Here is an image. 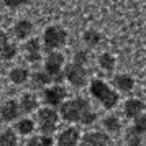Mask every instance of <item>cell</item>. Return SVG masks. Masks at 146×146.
<instances>
[{
  "label": "cell",
  "mask_w": 146,
  "mask_h": 146,
  "mask_svg": "<svg viewBox=\"0 0 146 146\" xmlns=\"http://www.w3.org/2000/svg\"><path fill=\"white\" fill-rule=\"evenodd\" d=\"M59 117L67 123H77V125H92L97 121V113L92 110L90 104L86 99H76L66 100L59 107Z\"/></svg>",
  "instance_id": "cell-1"
},
{
  "label": "cell",
  "mask_w": 146,
  "mask_h": 146,
  "mask_svg": "<svg viewBox=\"0 0 146 146\" xmlns=\"http://www.w3.org/2000/svg\"><path fill=\"white\" fill-rule=\"evenodd\" d=\"M89 92L105 110H113L120 102V94L102 79H94L89 86Z\"/></svg>",
  "instance_id": "cell-2"
},
{
  "label": "cell",
  "mask_w": 146,
  "mask_h": 146,
  "mask_svg": "<svg viewBox=\"0 0 146 146\" xmlns=\"http://www.w3.org/2000/svg\"><path fill=\"white\" fill-rule=\"evenodd\" d=\"M66 41H67V31L64 28L56 27V25L48 27L43 33V44H44V49L49 51V53L62 48L66 44Z\"/></svg>",
  "instance_id": "cell-3"
},
{
  "label": "cell",
  "mask_w": 146,
  "mask_h": 146,
  "mask_svg": "<svg viewBox=\"0 0 146 146\" xmlns=\"http://www.w3.org/2000/svg\"><path fill=\"white\" fill-rule=\"evenodd\" d=\"M59 121V112L51 107H43L38 110V130L46 136H51V133L56 131Z\"/></svg>",
  "instance_id": "cell-4"
},
{
  "label": "cell",
  "mask_w": 146,
  "mask_h": 146,
  "mask_svg": "<svg viewBox=\"0 0 146 146\" xmlns=\"http://www.w3.org/2000/svg\"><path fill=\"white\" fill-rule=\"evenodd\" d=\"M62 66H64V54L59 51H53L46 56L44 59V72L53 79V82L59 84L64 79V72H62Z\"/></svg>",
  "instance_id": "cell-5"
},
{
  "label": "cell",
  "mask_w": 146,
  "mask_h": 146,
  "mask_svg": "<svg viewBox=\"0 0 146 146\" xmlns=\"http://www.w3.org/2000/svg\"><path fill=\"white\" fill-rule=\"evenodd\" d=\"M66 97H67V90H66V87L61 86V84L49 86L43 90V100H44L46 105L51 107V108L61 107L66 102Z\"/></svg>",
  "instance_id": "cell-6"
},
{
  "label": "cell",
  "mask_w": 146,
  "mask_h": 146,
  "mask_svg": "<svg viewBox=\"0 0 146 146\" xmlns=\"http://www.w3.org/2000/svg\"><path fill=\"white\" fill-rule=\"evenodd\" d=\"M62 72H64V79L74 87H84L87 82V71L86 67L82 66H77V64H67L64 69H62Z\"/></svg>",
  "instance_id": "cell-7"
},
{
  "label": "cell",
  "mask_w": 146,
  "mask_h": 146,
  "mask_svg": "<svg viewBox=\"0 0 146 146\" xmlns=\"http://www.w3.org/2000/svg\"><path fill=\"white\" fill-rule=\"evenodd\" d=\"M80 143V131L77 126H69L59 133L56 146H77Z\"/></svg>",
  "instance_id": "cell-8"
},
{
  "label": "cell",
  "mask_w": 146,
  "mask_h": 146,
  "mask_svg": "<svg viewBox=\"0 0 146 146\" xmlns=\"http://www.w3.org/2000/svg\"><path fill=\"white\" fill-rule=\"evenodd\" d=\"M80 146H110V135L104 131L86 133L80 139Z\"/></svg>",
  "instance_id": "cell-9"
},
{
  "label": "cell",
  "mask_w": 146,
  "mask_h": 146,
  "mask_svg": "<svg viewBox=\"0 0 146 146\" xmlns=\"http://www.w3.org/2000/svg\"><path fill=\"white\" fill-rule=\"evenodd\" d=\"M20 104L17 100H7L0 107V118L3 121H13L20 117Z\"/></svg>",
  "instance_id": "cell-10"
},
{
  "label": "cell",
  "mask_w": 146,
  "mask_h": 146,
  "mask_svg": "<svg viewBox=\"0 0 146 146\" xmlns=\"http://www.w3.org/2000/svg\"><path fill=\"white\" fill-rule=\"evenodd\" d=\"M145 102L139 99H128L125 102V105H123V113H125L126 118H136L138 115H141V113H145Z\"/></svg>",
  "instance_id": "cell-11"
},
{
  "label": "cell",
  "mask_w": 146,
  "mask_h": 146,
  "mask_svg": "<svg viewBox=\"0 0 146 146\" xmlns=\"http://www.w3.org/2000/svg\"><path fill=\"white\" fill-rule=\"evenodd\" d=\"M113 87L117 89V92L128 94L131 92L133 87H135V79L130 74H117L113 77Z\"/></svg>",
  "instance_id": "cell-12"
},
{
  "label": "cell",
  "mask_w": 146,
  "mask_h": 146,
  "mask_svg": "<svg viewBox=\"0 0 146 146\" xmlns=\"http://www.w3.org/2000/svg\"><path fill=\"white\" fill-rule=\"evenodd\" d=\"M25 54H27V59L30 61V62H38V61L41 59L40 40H36V38L28 40L27 44H25Z\"/></svg>",
  "instance_id": "cell-13"
},
{
  "label": "cell",
  "mask_w": 146,
  "mask_h": 146,
  "mask_svg": "<svg viewBox=\"0 0 146 146\" xmlns=\"http://www.w3.org/2000/svg\"><path fill=\"white\" fill-rule=\"evenodd\" d=\"M13 33L17 40H27L33 33V23L30 20H18L13 27Z\"/></svg>",
  "instance_id": "cell-14"
},
{
  "label": "cell",
  "mask_w": 146,
  "mask_h": 146,
  "mask_svg": "<svg viewBox=\"0 0 146 146\" xmlns=\"http://www.w3.org/2000/svg\"><path fill=\"white\" fill-rule=\"evenodd\" d=\"M38 108V97L33 92H27L21 95L20 100V110L25 113H31L33 110Z\"/></svg>",
  "instance_id": "cell-15"
},
{
  "label": "cell",
  "mask_w": 146,
  "mask_h": 146,
  "mask_svg": "<svg viewBox=\"0 0 146 146\" xmlns=\"http://www.w3.org/2000/svg\"><path fill=\"white\" fill-rule=\"evenodd\" d=\"M102 125H104V128L107 130V135H108V133H110V135H117V133H120V130H121V121H120V118L117 115H108V117H105L104 121H102Z\"/></svg>",
  "instance_id": "cell-16"
},
{
  "label": "cell",
  "mask_w": 146,
  "mask_h": 146,
  "mask_svg": "<svg viewBox=\"0 0 146 146\" xmlns=\"http://www.w3.org/2000/svg\"><path fill=\"white\" fill-rule=\"evenodd\" d=\"M128 130L138 136H146V113H141L136 118H133V125L128 126Z\"/></svg>",
  "instance_id": "cell-17"
},
{
  "label": "cell",
  "mask_w": 146,
  "mask_h": 146,
  "mask_svg": "<svg viewBox=\"0 0 146 146\" xmlns=\"http://www.w3.org/2000/svg\"><path fill=\"white\" fill-rule=\"evenodd\" d=\"M28 71L25 69V67H13L10 72H8V77H10V80L13 82V84H17V86H20V84H25L28 80Z\"/></svg>",
  "instance_id": "cell-18"
},
{
  "label": "cell",
  "mask_w": 146,
  "mask_h": 146,
  "mask_svg": "<svg viewBox=\"0 0 146 146\" xmlns=\"http://www.w3.org/2000/svg\"><path fill=\"white\" fill-rule=\"evenodd\" d=\"M99 66L104 69V71H107V72H112L113 69H115V66H117V59H115V56H113L112 53H102L99 56Z\"/></svg>",
  "instance_id": "cell-19"
},
{
  "label": "cell",
  "mask_w": 146,
  "mask_h": 146,
  "mask_svg": "<svg viewBox=\"0 0 146 146\" xmlns=\"http://www.w3.org/2000/svg\"><path fill=\"white\" fill-rule=\"evenodd\" d=\"M82 40H84V43H86L89 48H95L100 41H102V35H100L97 30L89 28V30H86V31H84V35H82Z\"/></svg>",
  "instance_id": "cell-20"
},
{
  "label": "cell",
  "mask_w": 146,
  "mask_h": 146,
  "mask_svg": "<svg viewBox=\"0 0 146 146\" xmlns=\"http://www.w3.org/2000/svg\"><path fill=\"white\" fill-rule=\"evenodd\" d=\"M0 146H18L17 133L12 128H7L0 133Z\"/></svg>",
  "instance_id": "cell-21"
},
{
  "label": "cell",
  "mask_w": 146,
  "mask_h": 146,
  "mask_svg": "<svg viewBox=\"0 0 146 146\" xmlns=\"http://www.w3.org/2000/svg\"><path fill=\"white\" fill-rule=\"evenodd\" d=\"M15 130H17V133H20V135H31L35 130V121L30 118H21L17 121Z\"/></svg>",
  "instance_id": "cell-22"
},
{
  "label": "cell",
  "mask_w": 146,
  "mask_h": 146,
  "mask_svg": "<svg viewBox=\"0 0 146 146\" xmlns=\"http://www.w3.org/2000/svg\"><path fill=\"white\" fill-rule=\"evenodd\" d=\"M53 82V79L48 76L46 72H35L33 77H31V84L36 89H43V87H48Z\"/></svg>",
  "instance_id": "cell-23"
},
{
  "label": "cell",
  "mask_w": 146,
  "mask_h": 146,
  "mask_svg": "<svg viewBox=\"0 0 146 146\" xmlns=\"http://www.w3.org/2000/svg\"><path fill=\"white\" fill-rule=\"evenodd\" d=\"M54 139L51 136L46 135H41V136H33L27 141V146H53Z\"/></svg>",
  "instance_id": "cell-24"
},
{
  "label": "cell",
  "mask_w": 146,
  "mask_h": 146,
  "mask_svg": "<svg viewBox=\"0 0 146 146\" xmlns=\"http://www.w3.org/2000/svg\"><path fill=\"white\" fill-rule=\"evenodd\" d=\"M15 56H17V46L12 44V43H8L7 46H3L0 49V58H2V59L10 61V59H13Z\"/></svg>",
  "instance_id": "cell-25"
},
{
  "label": "cell",
  "mask_w": 146,
  "mask_h": 146,
  "mask_svg": "<svg viewBox=\"0 0 146 146\" xmlns=\"http://www.w3.org/2000/svg\"><path fill=\"white\" fill-rule=\"evenodd\" d=\"M125 141H126V146H141V145H143L141 136L131 133L128 128H126V131H125Z\"/></svg>",
  "instance_id": "cell-26"
},
{
  "label": "cell",
  "mask_w": 146,
  "mask_h": 146,
  "mask_svg": "<svg viewBox=\"0 0 146 146\" xmlns=\"http://www.w3.org/2000/svg\"><path fill=\"white\" fill-rule=\"evenodd\" d=\"M89 62V53H87L86 49H80V51H76L74 54V64H77V66H82L86 67V64Z\"/></svg>",
  "instance_id": "cell-27"
},
{
  "label": "cell",
  "mask_w": 146,
  "mask_h": 146,
  "mask_svg": "<svg viewBox=\"0 0 146 146\" xmlns=\"http://www.w3.org/2000/svg\"><path fill=\"white\" fill-rule=\"evenodd\" d=\"M8 43H10V40H8V35L3 33V31H0V49L3 46H7Z\"/></svg>",
  "instance_id": "cell-28"
},
{
  "label": "cell",
  "mask_w": 146,
  "mask_h": 146,
  "mask_svg": "<svg viewBox=\"0 0 146 146\" xmlns=\"http://www.w3.org/2000/svg\"><path fill=\"white\" fill-rule=\"evenodd\" d=\"M3 3H5L8 8H20L21 5H25L27 2H10V0H8V2H3Z\"/></svg>",
  "instance_id": "cell-29"
},
{
  "label": "cell",
  "mask_w": 146,
  "mask_h": 146,
  "mask_svg": "<svg viewBox=\"0 0 146 146\" xmlns=\"http://www.w3.org/2000/svg\"><path fill=\"white\" fill-rule=\"evenodd\" d=\"M0 23H2V13H0Z\"/></svg>",
  "instance_id": "cell-30"
},
{
  "label": "cell",
  "mask_w": 146,
  "mask_h": 146,
  "mask_svg": "<svg viewBox=\"0 0 146 146\" xmlns=\"http://www.w3.org/2000/svg\"><path fill=\"white\" fill-rule=\"evenodd\" d=\"M145 87H146V79H145Z\"/></svg>",
  "instance_id": "cell-31"
}]
</instances>
